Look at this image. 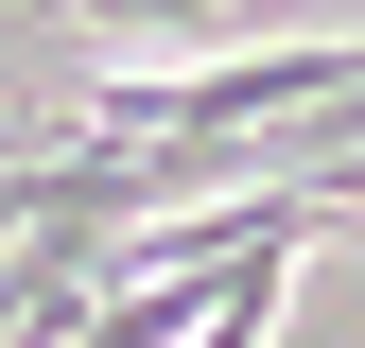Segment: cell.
Returning <instances> with one entry per match:
<instances>
[{"label": "cell", "mask_w": 365, "mask_h": 348, "mask_svg": "<svg viewBox=\"0 0 365 348\" xmlns=\"http://www.w3.org/2000/svg\"><path fill=\"white\" fill-rule=\"evenodd\" d=\"M35 18H70V35H209L226 0H35Z\"/></svg>", "instance_id": "obj_1"}]
</instances>
